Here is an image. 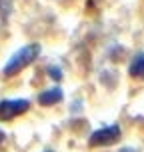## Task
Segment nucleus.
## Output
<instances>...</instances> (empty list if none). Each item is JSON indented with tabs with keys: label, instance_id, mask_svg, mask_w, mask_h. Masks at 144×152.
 Instances as JSON below:
<instances>
[{
	"label": "nucleus",
	"instance_id": "nucleus-5",
	"mask_svg": "<svg viewBox=\"0 0 144 152\" xmlns=\"http://www.w3.org/2000/svg\"><path fill=\"white\" fill-rule=\"evenodd\" d=\"M128 74L132 78H144V54H136L128 66Z\"/></svg>",
	"mask_w": 144,
	"mask_h": 152
},
{
	"label": "nucleus",
	"instance_id": "nucleus-7",
	"mask_svg": "<svg viewBox=\"0 0 144 152\" xmlns=\"http://www.w3.org/2000/svg\"><path fill=\"white\" fill-rule=\"evenodd\" d=\"M48 72H50V76H52L54 80H60V78H62L60 68H56V66H50V68H48Z\"/></svg>",
	"mask_w": 144,
	"mask_h": 152
},
{
	"label": "nucleus",
	"instance_id": "nucleus-6",
	"mask_svg": "<svg viewBox=\"0 0 144 152\" xmlns=\"http://www.w3.org/2000/svg\"><path fill=\"white\" fill-rule=\"evenodd\" d=\"M10 10H12V0H0V14H2V18H6L10 14Z\"/></svg>",
	"mask_w": 144,
	"mask_h": 152
},
{
	"label": "nucleus",
	"instance_id": "nucleus-8",
	"mask_svg": "<svg viewBox=\"0 0 144 152\" xmlns=\"http://www.w3.org/2000/svg\"><path fill=\"white\" fill-rule=\"evenodd\" d=\"M2 140H4V132L0 130V142H2Z\"/></svg>",
	"mask_w": 144,
	"mask_h": 152
},
{
	"label": "nucleus",
	"instance_id": "nucleus-3",
	"mask_svg": "<svg viewBox=\"0 0 144 152\" xmlns=\"http://www.w3.org/2000/svg\"><path fill=\"white\" fill-rule=\"evenodd\" d=\"M118 138H120V126L112 124V126H104V128L92 132L88 144L90 146H106V144H114Z\"/></svg>",
	"mask_w": 144,
	"mask_h": 152
},
{
	"label": "nucleus",
	"instance_id": "nucleus-4",
	"mask_svg": "<svg viewBox=\"0 0 144 152\" xmlns=\"http://www.w3.org/2000/svg\"><path fill=\"white\" fill-rule=\"evenodd\" d=\"M62 100V90L60 88H50V90H44L40 96H38V102L42 104V106H52L56 102H60Z\"/></svg>",
	"mask_w": 144,
	"mask_h": 152
},
{
	"label": "nucleus",
	"instance_id": "nucleus-9",
	"mask_svg": "<svg viewBox=\"0 0 144 152\" xmlns=\"http://www.w3.org/2000/svg\"><path fill=\"white\" fill-rule=\"evenodd\" d=\"M44 152H52V150H44Z\"/></svg>",
	"mask_w": 144,
	"mask_h": 152
},
{
	"label": "nucleus",
	"instance_id": "nucleus-1",
	"mask_svg": "<svg viewBox=\"0 0 144 152\" xmlns=\"http://www.w3.org/2000/svg\"><path fill=\"white\" fill-rule=\"evenodd\" d=\"M38 54H40V46L38 44H28V46H24V48H20L18 52L12 54V58L4 66V76L10 78V76L18 74L20 70H24L28 64H32V62L36 60Z\"/></svg>",
	"mask_w": 144,
	"mask_h": 152
},
{
	"label": "nucleus",
	"instance_id": "nucleus-2",
	"mask_svg": "<svg viewBox=\"0 0 144 152\" xmlns=\"http://www.w3.org/2000/svg\"><path fill=\"white\" fill-rule=\"evenodd\" d=\"M28 108H30V102L24 100V98L2 100V102H0V120H2V122L12 120V118H16V116L24 114Z\"/></svg>",
	"mask_w": 144,
	"mask_h": 152
}]
</instances>
